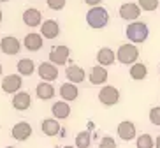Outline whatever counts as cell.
<instances>
[{
    "mask_svg": "<svg viewBox=\"0 0 160 148\" xmlns=\"http://www.w3.org/2000/svg\"><path fill=\"white\" fill-rule=\"evenodd\" d=\"M41 130H42L44 136L53 138V136H57V134L60 132V124H58L57 118H46V120H42V124H41Z\"/></svg>",
    "mask_w": 160,
    "mask_h": 148,
    "instance_id": "ffe728a7",
    "label": "cell"
},
{
    "mask_svg": "<svg viewBox=\"0 0 160 148\" xmlns=\"http://www.w3.org/2000/svg\"><path fill=\"white\" fill-rule=\"evenodd\" d=\"M41 35L44 39H57L60 35V25L55 19H46L41 25Z\"/></svg>",
    "mask_w": 160,
    "mask_h": 148,
    "instance_id": "8fae6325",
    "label": "cell"
},
{
    "mask_svg": "<svg viewBox=\"0 0 160 148\" xmlns=\"http://www.w3.org/2000/svg\"><path fill=\"white\" fill-rule=\"evenodd\" d=\"M65 76H67V79H69L71 83H74V85H78V83H83V81H85V71H83L79 65H74V64L67 67Z\"/></svg>",
    "mask_w": 160,
    "mask_h": 148,
    "instance_id": "d6986e66",
    "label": "cell"
},
{
    "mask_svg": "<svg viewBox=\"0 0 160 148\" xmlns=\"http://www.w3.org/2000/svg\"><path fill=\"white\" fill-rule=\"evenodd\" d=\"M125 35L132 44H142L150 35V28L142 21H132V23H128L127 30H125Z\"/></svg>",
    "mask_w": 160,
    "mask_h": 148,
    "instance_id": "6da1fadb",
    "label": "cell"
},
{
    "mask_svg": "<svg viewBox=\"0 0 160 148\" xmlns=\"http://www.w3.org/2000/svg\"><path fill=\"white\" fill-rule=\"evenodd\" d=\"M146 76H148V67H146L144 64L136 62L134 65L130 67V78H132V79H136V81H141V79H144Z\"/></svg>",
    "mask_w": 160,
    "mask_h": 148,
    "instance_id": "cb8c5ba5",
    "label": "cell"
},
{
    "mask_svg": "<svg viewBox=\"0 0 160 148\" xmlns=\"http://www.w3.org/2000/svg\"><path fill=\"white\" fill-rule=\"evenodd\" d=\"M118 138L123 139V141H132V139L136 138V125L134 122L130 120H123L118 124Z\"/></svg>",
    "mask_w": 160,
    "mask_h": 148,
    "instance_id": "9c48e42d",
    "label": "cell"
},
{
    "mask_svg": "<svg viewBox=\"0 0 160 148\" xmlns=\"http://www.w3.org/2000/svg\"><path fill=\"white\" fill-rule=\"evenodd\" d=\"M136 146L137 148H155V139H153L151 134H141V136H137Z\"/></svg>",
    "mask_w": 160,
    "mask_h": 148,
    "instance_id": "d4e9b609",
    "label": "cell"
},
{
    "mask_svg": "<svg viewBox=\"0 0 160 148\" xmlns=\"http://www.w3.org/2000/svg\"><path fill=\"white\" fill-rule=\"evenodd\" d=\"M139 7L142 11H155L158 7V0H139Z\"/></svg>",
    "mask_w": 160,
    "mask_h": 148,
    "instance_id": "4316f807",
    "label": "cell"
},
{
    "mask_svg": "<svg viewBox=\"0 0 160 148\" xmlns=\"http://www.w3.org/2000/svg\"><path fill=\"white\" fill-rule=\"evenodd\" d=\"M32 106V97H30V94H27V92H18V94H14V97H12V108L18 111H27Z\"/></svg>",
    "mask_w": 160,
    "mask_h": 148,
    "instance_id": "9a60e30c",
    "label": "cell"
},
{
    "mask_svg": "<svg viewBox=\"0 0 160 148\" xmlns=\"http://www.w3.org/2000/svg\"><path fill=\"white\" fill-rule=\"evenodd\" d=\"M35 71V64L32 58H21L18 62V72L21 76H32Z\"/></svg>",
    "mask_w": 160,
    "mask_h": 148,
    "instance_id": "603a6c76",
    "label": "cell"
},
{
    "mask_svg": "<svg viewBox=\"0 0 160 148\" xmlns=\"http://www.w3.org/2000/svg\"><path fill=\"white\" fill-rule=\"evenodd\" d=\"M35 94H37V97L41 100H49V99L55 97V86H53L51 83H48V81H42V83L37 85Z\"/></svg>",
    "mask_w": 160,
    "mask_h": 148,
    "instance_id": "44dd1931",
    "label": "cell"
},
{
    "mask_svg": "<svg viewBox=\"0 0 160 148\" xmlns=\"http://www.w3.org/2000/svg\"><path fill=\"white\" fill-rule=\"evenodd\" d=\"M32 127H30L28 122H18V124L12 127V130H11V134H12V138L16 139V141H27V139L32 136Z\"/></svg>",
    "mask_w": 160,
    "mask_h": 148,
    "instance_id": "30bf717a",
    "label": "cell"
},
{
    "mask_svg": "<svg viewBox=\"0 0 160 148\" xmlns=\"http://www.w3.org/2000/svg\"><path fill=\"white\" fill-rule=\"evenodd\" d=\"M100 2H102V0H85V4L92 5V7H97V5H100Z\"/></svg>",
    "mask_w": 160,
    "mask_h": 148,
    "instance_id": "4dcf8cb0",
    "label": "cell"
},
{
    "mask_svg": "<svg viewBox=\"0 0 160 148\" xmlns=\"http://www.w3.org/2000/svg\"><path fill=\"white\" fill-rule=\"evenodd\" d=\"M116 58L120 64H125V65H134L139 58V49H137L136 44L132 43H127V44H122L116 51Z\"/></svg>",
    "mask_w": 160,
    "mask_h": 148,
    "instance_id": "3957f363",
    "label": "cell"
},
{
    "mask_svg": "<svg viewBox=\"0 0 160 148\" xmlns=\"http://www.w3.org/2000/svg\"><path fill=\"white\" fill-rule=\"evenodd\" d=\"M114 51L111 48H100L99 51H97V62H99V65H104L108 67L111 65V64H114Z\"/></svg>",
    "mask_w": 160,
    "mask_h": 148,
    "instance_id": "7402d4cb",
    "label": "cell"
},
{
    "mask_svg": "<svg viewBox=\"0 0 160 148\" xmlns=\"http://www.w3.org/2000/svg\"><path fill=\"white\" fill-rule=\"evenodd\" d=\"M5 148H16V146H5Z\"/></svg>",
    "mask_w": 160,
    "mask_h": 148,
    "instance_id": "8d00e7d4",
    "label": "cell"
},
{
    "mask_svg": "<svg viewBox=\"0 0 160 148\" xmlns=\"http://www.w3.org/2000/svg\"><path fill=\"white\" fill-rule=\"evenodd\" d=\"M150 122L157 127H160V106H155L150 110Z\"/></svg>",
    "mask_w": 160,
    "mask_h": 148,
    "instance_id": "83f0119b",
    "label": "cell"
},
{
    "mask_svg": "<svg viewBox=\"0 0 160 148\" xmlns=\"http://www.w3.org/2000/svg\"><path fill=\"white\" fill-rule=\"evenodd\" d=\"M120 16H122V19H125V21H137V18L141 16V7H139V4H134V2H127V4H123L122 7H120Z\"/></svg>",
    "mask_w": 160,
    "mask_h": 148,
    "instance_id": "8992f818",
    "label": "cell"
},
{
    "mask_svg": "<svg viewBox=\"0 0 160 148\" xmlns=\"http://www.w3.org/2000/svg\"><path fill=\"white\" fill-rule=\"evenodd\" d=\"M78 95H79V90H78V85H74V83L67 81V83H63V85L60 86V97L65 100V102L76 100Z\"/></svg>",
    "mask_w": 160,
    "mask_h": 148,
    "instance_id": "e0dca14e",
    "label": "cell"
},
{
    "mask_svg": "<svg viewBox=\"0 0 160 148\" xmlns=\"http://www.w3.org/2000/svg\"><path fill=\"white\" fill-rule=\"evenodd\" d=\"M99 148H116V141L111 136H104L99 143Z\"/></svg>",
    "mask_w": 160,
    "mask_h": 148,
    "instance_id": "f546056e",
    "label": "cell"
},
{
    "mask_svg": "<svg viewBox=\"0 0 160 148\" xmlns=\"http://www.w3.org/2000/svg\"><path fill=\"white\" fill-rule=\"evenodd\" d=\"M60 148H76V146H71V145H67V146H60Z\"/></svg>",
    "mask_w": 160,
    "mask_h": 148,
    "instance_id": "d6a6232c",
    "label": "cell"
},
{
    "mask_svg": "<svg viewBox=\"0 0 160 148\" xmlns=\"http://www.w3.org/2000/svg\"><path fill=\"white\" fill-rule=\"evenodd\" d=\"M92 145V136L88 130H83L76 136V148H90Z\"/></svg>",
    "mask_w": 160,
    "mask_h": 148,
    "instance_id": "484cf974",
    "label": "cell"
},
{
    "mask_svg": "<svg viewBox=\"0 0 160 148\" xmlns=\"http://www.w3.org/2000/svg\"><path fill=\"white\" fill-rule=\"evenodd\" d=\"M158 72H160V69H158Z\"/></svg>",
    "mask_w": 160,
    "mask_h": 148,
    "instance_id": "74e56055",
    "label": "cell"
},
{
    "mask_svg": "<svg viewBox=\"0 0 160 148\" xmlns=\"http://www.w3.org/2000/svg\"><path fill=\"white\" fill-rule=\"evenodd\" d=\"M21 86H23V81H21V76H18V74H9L2 79V90L5 94H18Z\"/></svg>",
    "mask_w": 160,
    "mask_h": 148,
    "instance_id": "ba28073f",
    "label": "cell"
},
{
    "mask_svg": "<svg viewBox=\"0 0 160 148\" xmlns=\"http://www.w3.org/2000/svg\"><path fill=\"white\" fill-rule=\"evenodd\" d=\"M155 148H160V136H157L155 139Z\"/></svg>",
    "mask_w": 160,
    "mask_h": 148,
    "instance_id": "1f68e13d",
    "label": "cell"
},
{
    "mask_svg": "<svg viewBox=\"0 0 160 148\" xmlns=\"http://www.w3.org/2000/svg\"><path fill=\"white\" fill-rule=\"evenodd\" d=\"M23 23L27 27H30V28H35L39 25H42V14H41V11L33 9V7L27 9L23 13Z\"/></svg>",
    "mask_w": 160,
    "mask_h": 148,
    "instance_id": "7c38bea8",
    "label": "cell"
},
{
    "mask_svg": "<svg viewBox=\"0 0 160 148\" xmlns=\"http://www.w3.org/2000/svg\"><path fill=\"white\" fill-rule=\"evenodd\" d=\"M37 72H39V76H41V79H42V81H48V83L55 81L58 78V67L51 62H42L39 65Z\"/></svg>",
    "mask_w": 160,
    "mask_h": 148,
    "instance_id": "52a82bcc",
    "label": "cell"
},
{
    "mask_svg": "<svg viewBox=\"0 0 160 148\" xmlns=\"http://www.w3.org/2000/svg\"><path fill=\"white\" fill-rule=\"evenodd\" d=\"M2 71H4V69H2V64H0V76H2Z\"/></svg>",
    "mask_w": 160,
    "mask_h": 148,
    "instance_id": "e575fe53",
    "label": "cell"
},
{
    "mask_svg": "<svg viewBox=\"0 0 160 148\" xmlns=\"http://www.w3.org/2000/svg\"><path fill=\"white\" fill-rule=\"evenodd\" d=\"M65 2L67 0H46L48 7L53 9V11H62L63 7H65Z\"/></svg>",
    "mask_w": 160,
    "mask_h": 148,
    "instance_id": "f1b7e54d",
    "label": "cell"
},
{
    "mask_svg": "<svg viewBox=\"0 0 160 148\" xmlns=\"http://www.w3.org/2000/svg\"><path fill=\"white\" fill-rule=\"evenodd\" d=\"M69 57H71V49L67 46H53L51 51H49V62L55 64V65H65L69 62Z\"/></svg>",
    "mask_w": 160,
    "mask_h": 148,
    "instance_id": "5b68a950",
    "label": "cell"
},
{
    "mask_svg": "<svg viewBox=\"0 0 160 148\" xmlns=\"http://www.w3.org/2000/svg\"><path fill=\"white\" fill-rule=\"evenodd\" d=\"M2 18H4V14H2V11H0V23H2Z\"/></svg>",
    "mask_w": 160,
    "mask_h": 148,
    "instance_id": "836d02e7",
    "label": "cell"
},
{
    "mask_svg": "<svg viewBox=\"0 0 160 148\" xmlns=\"http://www.w3.org/2000/svg\"><path fill=\"white\" fill-rule=\"evenodd\" d=\"M0 2H9V0H0Z\"/></svg>",
    "mask_w": 160,
    "mask_h": 148,
    "instance_id": "d590c367",
    "label": "cell"
},
{
    "mask_svg": "<svg viewBox=\"0 0 160 148\" xmlns=\"http://www.w3.org/2000/svg\"><path fill=\"white\" fill-rule=\"evenodd\" d=\"M99 100L104 106H114V104H118V100H120V92H118V88H114V86L106 85V86H102L100 92H99Z\"/></svg>",
    "mask_w": 160,
    "mask_h": 148,
    "instance_id": "277c9868",
    "label": "cell"
},
{
    "mask_svg": "<svg viewBox=\"0 0 160 148\" xmlns=\"http://www.w3.org/2000/svg\"><path fill=\"white\" fill-rule=\"evenodd\" d=\"M108 69L104 65H95V67H92V71H90V76H88V79H90V83L92 85H104V83L108 81Z\"/></svg>",
    "mask_w": 160,
    "mask_h": 148,
    "instance_id": "5bb4252c",
    "label": "cell"
},
{
    "mask_svg": "<svg viewBox=\"0 0 160 148\" xmlns=\"http://www.w3.org/2000/svg\"><path fill=\"white\" fill-rule=\"evenodd\" d=\"M25 48L28 49V51H39V49L42 48V44H44V39L41 33H35V32H30L25 35Z\"/></svg>",
    "mask_w": 160,
    "mask_h": 148,
    "instance_id": "2e32d148",
    "label": "cell"
},
{
    "mask_svg": "<svg viewBox=\"0 0 160 148\" xmlns=\"http://www.w3.org/2000/svg\"><path fill=\"white\" fill-rule=\"evenodd\" d=\"M51 113L57 120H65L71 115V106H69V102H65V100H58V102L53 104Z\"/></svg>",
    "mask_w": 160,
    "mask_h": 148,
    "instance_id": "ac0fdd59",
    "label": "cell"
},
{
    "mask_svg": "<svg viewBox=\"0 0 160 148\" xmlns=\"http://www.w3.org/2000/svg\"><path fill=\"white\" fill-rule=\"evenodd\" d=\"M19 48H21L19 41L16 37H12V35L2 37V41H0V49H2V53H5V55H16V53L19 51Z\"/></svg>",
    "mask_w": 160,
    "mask_h": 148,
    "instance_id": "4fadbf2b",
    "label": "cell"
},
{
    "mask_svg": "<svg viewBox=\"0 0 160 148\" xmlns=\"http://www.w3.org/2000/svg\"><path fill=\"white\" fill-rule=\"evenodd\" d=\"M86 23L95 30H102L106 25L109 23V14L108 11L104 9L102 5H97V7H92V9L86 13Z\"/></svg>",
    "mask_w": 160,
    "mask_h": 148,
    "instance_id": "7a4b0ae2",
    "label": "cell"
}]
</instances>
